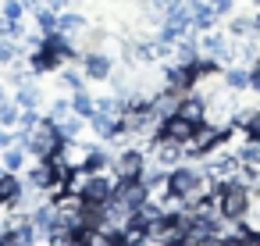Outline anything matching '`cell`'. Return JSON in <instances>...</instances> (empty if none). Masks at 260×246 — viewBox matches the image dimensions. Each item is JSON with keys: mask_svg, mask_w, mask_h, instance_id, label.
I'll list each match as a JSON object with an SVG mask.
<instances>
[{"mask_svg": "<svg viewBox=\"0 0 260 246\" xmlns=\"http://www.w3.org/2000/svg\"><path fill=\"white\" fill-rule=\"evenodd\" d=\"M25 132V153L32 157V161H43V157H54L57 153V146H61V132H57V125L43 114L32 129H22Z\"/></svg>", "mask_w": 260, "mask_h": 246, "instance_id": "6da1fadb", "label": "cell"}, {"mask_svg": "<svg viewBox=\"0 0 260 246\" xmlns=\"http://www.w3.org/2000/svg\"><path fill=\"white\" fill-rule=\"evenodd\" d=\"M18 121H22V107L15 104V100H4L0 104V129H18Z\"/></svg>", "mask_w": 260, "mask_h": 246, "instance_id": "484cf974", "label": "cell"}, {"mask_svg": "<svg viewBox=\"0 0 260 246\" xmlns=\"http://www.w3.org/2000/svg\"><path fill=\"white\" fill-rule=\"evenodd\" d=\"M0 164H4L8 171H15V175H22V171L29 168V153H25L22 146H15V143H11L4 153H0Z\"/></svg>", "mask_w": 260, "mask_h": 246, "instance_id": "ffe728a7", "label": "cell"}, {"mask_svg": "<svg viewBox=\"0 0 260 246\" xmlns=\"http://www.w3.org/2000/svg\"><path fill=\"white\" fill-rule=\"evenodd\" d=\"M171 61H175V65H185V68H192V65L200 61V43H196V36H185V40H175V50H171Z\"/></svg>", "mask_w": 260, "mask_h": 246, "instance_id": "2e32d148", "label": "cell"}, {"mask_svg": "<svg viewBox=\"0 0 260 246\" xmlns=\"http://www.w3.org/2000/svg\"><path fill=\"white\" fill-rule=\"evenodd\" d=\"M82 242H86V246H125V242H121V232H118V228H111V225L82 228Z\"/></svg>", "mask_w": 260, "mask_h": 246, "instance_id": "4fadbf2b", "label": "cell"}, {"mask_svg": "<svg viewBox=\"0 0 260 246\" xmlns=\"http://www.w3.org/2000/svg\"><path fill=\"white\" fill-rule=\"evenodd\" d=\"M224 33H228L232 40H256V36H260V18H256V15H232Z\"/></svg>", "mask_w": 260, "mask_h": 246, "instance_id": "8fae6325", "label": "cell"}, {"mask_svg": "<svg viewBox=\"0 0 260 246\" xmlns=\"http://www.w3.org/2000/svg\"><path fill=\"white\" fill-rule=\"evenodd\" d=\"M189 15H192V29H196V33H207V29L217 25V15H214V8H210V0H192V4H189Z\"/></svg>", "mask_w": 260, "mask_h": 246, "instance_id": "5bb4252c", "label": "cell"}, {"mask_svg": "<svg viewBox=\"0 0 260 246\" xmlns=\"http://www.w3.org/2000/svg\"><path fill=\"white\" fill-rule=\"evenodd\" d=\"M57 82H61L64 89H72V93H75V89H82V86H86L82 57H79V61H68V65H61V68H57Z\"/></svg>", "mask_w": 260, "mask_h": 246, "instance_id": "9a60e30c", "label": "cell"}, {"mask_svg": "<svg viewBox=\"0 0 260 246\" xmlns=\"http://www.w3.org/2000/svg\"><path fill=\"white\" fill-rule=\"evenodd\" d=\"M82 72H86V82H107L111 72H114V57L107 50H86L82 54Z\"/></svg>", "mask_w": 260, "mask_h": 246, "instance_id": "5b68a950", "label": "cell"}, {"mask_svg": "<svg viewBox=\"0 0 260 246\" xmlns=\"http://www.w3.org/2000/svg\"><path fill=\"white\" fill-rule=\"evenodd\" d=\"M210 8H214V15H217V18H232L235 0H210Z\"/></svg>", "mask_w": 260, "mask_h": 246, "instance_id": "1f68e13d", "label": "cell"}, {"mask_svg": "<svg viewBox=\"0 0 260 246\" xmlns=\"http://www.w3.org/2000/svg\"><path fill=\"white\" fill-rule=\"evenodd\" d=\"M175 114L185 118L189 125H203V121H207V100L196 97V93H185V97L178 100V111H175Z\"/></svg>", "mask_w": 260, "mask_h": 246, "instance_id": "9c48e42d", "label": "cell"}, {"mask_svg": "<svg viewBox=\"0 0 260 246\" xmlns=\"http://www.w3.org/2000/svg\"><path fill=\"white\" fill-rule=\"evenodd\" d=\"M224 86H228L232 93H249V68H246V65L224 68Z\"/></svg>", "mask_w": 260, "mask_h": 246, "instance_id": "d6986e66", "label": "cell"}, {"mask_svg": "<svg viewBox=\"0 0 260 246\" xmlns=\"http://www.w3.org/2000/svg\"><path fill=\"white\" fill-rule=\"evenodd\" d=\"M249 93H260V54H256V61L249 65Z\"/></svg>", "mask_w": 260, "mask_h": 246, "instance_id": "d6a6232c", "label": "cell"}, {"mask_svg": "<svg viewBox=\"0 0 260 246\" xmlns=\"http://www.w3.org/2000/svg\"><path fill=\"white\" fill-rule=\"evenodd\" d=\"M4 246H11V242H4Z\"/></svg>", "mask_w": 260, "mask_h": 246, "instance_id": "b9f144b4", "label": "cell"}, {"mask_svg": "<svg viewBox=\"0 0 260 246\" xmlns=\"http://www.w3.org/2000/svg\"><path fill=\"white\" fill-rule=\"evenodd\" d=\"M178 100H182V97H178L175 89H168V86H164V89H157V93L150 97V104H146V107H150V111H153L160 121H168V118H175V111H178Z\"/></svg>", "mask_w": 260, "mask_h": 246, "instance_id": "ba28073f", "label": "cell"}, {"mask_svg": "<svg viewBox=\"0 0 260 246\" xmlns=\"http://www.w3.org/2000/svg\"><path fill=\"white\" fill-rule=\"evenodd\" d=\"M54 125H57V132H61V139H79V136H82V132L89 129V125H86V118H82V114H75V111H72L68 118H61V121H54Z\"/></svg>", "mask_w": 260, "mask_h": 246, "instance_id": "44dd1931", "label": "cell"}, {"mask_svg": "<svg viewBox=\"0 0 260 246\" xmlns=\"http://www.w3.org/2000/svg\"><path fill=\"white\" fill-rule=\"evenodd\" d=\"M43 8H50V11H57V15H61V11H68V8H72V0H43Z\"/></svg>", "mask_w": 260, "mask_h": 246, "instance_id": "836d02e7", "label": "cell"}, {"mask_svg": "<svg viewBox=\"0 0 260 246\" xmlns=\"http://www.w3.org/2000/svg\"><path fill=\"white\" fill-rule=\"evenodd\" d=\"M86 29H89V22H86L82 15H75V11H61V15H57V33H61L64 40H72L75 47H79V40H82Z\"/></svg>", "mask_w": 260, "mask_h": 246, "instance_id": "7c38bea8", "label": "cell"}, {"mask_svg": "<svg viewBox=\"0 0 260 246\" xmlns=\"http://www.w3.org/2000/svg\"><path fill=\"white\" fill-rule=\"evenodd\" d=\"M0 15H4L8 22H25V8H22V0H0Z\"/></svg>", "mask_w": 260, "mask_h": 246, "instance_id": "f1b7e54d", "label": "cell"}, {"mask_svg": "<svg viewBox=\"0 0 260 246\" xmlns=\"http://www.w3.org/2000/svg\"><path fill=\"white\" fill-rule=\"evenodd\" d=\"M72 4H82V0H72Z\"/></svg>", "mask_w": 260, "mask_h": 246, "instance_id": "74e56055", "label": "cell"}, {"mask_svg": "<svg viewBox=\"0 0 260 246\" xmlns=\"http://www.w3.org/2000/svg\"><path fill=\"white\" fill-rule=\"evenodd\" d=\"M160 136H171V139H178V143H189L192 136H196V125H189L185 118H168L164 125H160Z\"/></svg>", "mask_w": 260, "mask_h": 246, "instance_id": "ac0fdd59", "label": "cell"}, {"mask_svg": "<svg viewBox=\"0 0 260 246\" xmlns=\"http://www.w3.org/2000/svg\"><path fill=\"white\" fill-rule=\"evenodd\" d=\"M253 4H260V0H253Z\"/></svg>", "mask_w": 260, "mask_h": 246, "instance_id": "ab89813d", "label": "cell"}, {"mask_svg": "<svg viewBox=\"0 0 260 246\" xmlns=\"http://www.w3.org/2000/svg\"><path fill=\"white\" fill-rule=\"evenodd\" d=\"M217 200H221V214L242 221L249 203H253V193L246 186H239V182H228V186H217Z\"/></svg>", "mask_w": 260, "mask_h": 246, "instance_id": "7a4b0ae2", "label": "cell"}, {"mask_svg": "<svg viewBox=\"0 0 260 246\" xmlns=\"http://www.w3.org/2000/svg\"><path fill=\"white\" fill-rule=\"evenodd\" d=\"M104 47H107V29H104V25L86 29L82 40H79V50H82V54H86V50H104Z\"/></svg>", "mask_w": 260, "mask_h": 246, "instance_id": "cb8c5ba5", "label": "cell"}, {"mask_svg": "<svg viewBox=\"0 0 260 246\" xmlns=\"http://www.w3.org/2000/svg\"><path fill=\"white\" fill-rule=\"evenodd\" d=\"M54 203H57V218H61V225H64V228L82 232L86 196H79V193H61V196H54Z\"/></svg>", "mask_w": 260, "mask_h": 246, "instance_id": "277c9868", "label": "cell"}, {"mask_svg": "<svg viewBox=\"0 0 260 246\" xmlns=\"http://www.w3.org/2000/svg\"><path fill=\"white\" fill-rule=\"evenodd\" d=\"M68 171H75V168H86V161H89V146L82 143V139H61V146H57V153H54Z\"/></svg>", "mask_w": 260, "mask_h": 246, "instance_id": "52a82bcc", "label": "cell"}, {"mask_svg": "<svg viewBox=\"0 0 260 246\" xmlns=\"http://www.w3.org/2000/svg\"><path fill=\"white\" fill-rule=\"evenodd\" d=\"M72 111H75V114H82V118H89V114L96 111V97H93L86 86H82V89H75V93H72Z\"/></svg>", "mask_w": 260, "mask_h": 246, "instance_id": "d4e9b609", "label": "cell"}, {"mask_svg": "<svg viewBox=\"0 0 260 246\" xmlns=\"http://www.w3.org/2000/svg\"><path fill=\"white\" fill-rule=\"evenodd\" d=\"M11 139H15V132H11V129H0V153L11 146Z\"/></svg>", "mask_w": 260, "mask_h": 246, "instance_id": "e575fe53", "label": "cell"}, {"mask_svg": "<svg viewBox=\"0 0 260 246\" xmlns=\"http://www.w3.org/2000/svg\"><path fill=\"white\" fill-rule=\"evenodd\" d=\"M68 114H72V100H64V97H57V100L50 104V111H47L50 121H61V118H68Z\"/></svg>", "mask_w": 260, "mask_h": 246, "instance_id": "f546056e", "label": "cell"}, {"mask_svg": "<svg viewBox=\"0 0 260 246\" xmlns=\"http://www.w3.org/2000/svg\"><path fill=\"white\" fill-rule=\"evenodd\" d=\"M22 8H25V11H29V15H36V11H40V8H43V0H22Z\"/></svg>", "mask_w": 260, "mask_h": 246, "instance_id": "d590c367", "label": "cell"}, {"mask_svg": "<svg viewBox=\"0 0 260 246\" xmlns=\"http://www.w3.org/2000/svg\"><path fill=\"white\" fill-rule=\"evenodd\" d=\"M22 54L29 57V47H25V43H15V40H4V36H0V68L15 65Z\"/></svg>", "mask_w": 260, "mask_h": 246, "instance_id": "603a6c76", "label": "cell"}, {"mask_svg": "<svg viewBox=\"0 0 260 246\" xmlns=\"http://www.w3.org/2000/svg\"><path fill=\"white\" fill-rule=\"evenodd\" d=\"M114 186H118V178L111 175V171H89V182H86V203H107L111 200V193H114Z\"/></svg>", "mask_w": 260, "mask_h": 246, "instance_id": "8992f818", "label": "cell"}, {"mask_svg": "<svg viewBox=\"0 0 260 246\" xmlns=\"http://www.w3.org/2000/svg\"><path fill=\"white\" fill-rule=\"evenodd\" d=\"M111 161H114V153L107 150V143H96V146H89L86 171H111Z\"/></svg>", "mask_w": 260, "mask_h": 246, "instance_id": "7402d4cb", "label": "cell"}, {"mask_svg": "<svg viewBox=\"0 0 260 246\" xmlns=\"http://www.w3.org/2000/svg\"><path fill=\"white\" fill-rule=\"evenodd\" d=\"M121 4H128V0H121Z\"/></svg>", "mask_w": 260, "mask_h": 246, "instance_id": "f35d334b", "label": "cell"}, {"mask_svg": "<svg viewBox=\"0 0 260 246\" xmlns=\"http://www.w3.org/2000/svg\"><path fill=\"white\" fill-rule=\"evenodd\" d=\"M36 29L43 33V36H50V33H57V11H50V8H40L36 15Z\"/></svg>", "mask_w": 260, "mask_h": 246, "instance_id": "83f0119b", "label": "cell"}, {"mask_svg": "<svg viewBox=\"0 0 260 246\" xmlns=\"http://www.w3.org/2000/svg\"><path fill=\"white\" fill-rule=\"evenodd\" d=\"M40 118H43V111H40V107H25V111H22V121H18V129H32Z\"/></svg>", "mask_w": 260, "mask_h": 246, "instance_id": "4dcf8cb0", "label": "cell"}, {"mask_svg": "<svg viewBox=\"0 0 260 246\" xmlns=\"http://www.w3.org/2000/svg\"><path fill=\"white\" fill-rule=\"evenodd\" d=\"M178 246H185V242H178Z\"/></svg>", "mask_w": 260, "mask_h": 246, "instance_id": "60d3db41", "label": "cell"}, {"mask_svg": "<svg viewBox=\"0 0 260 246\" xmlns=\"http://www.w3.org/2000/svg\"><path fill=\"white\" fill-rule=\"evenodd\" d=\"M256 18H260V15H256Z\"/></svg>", "mask_w": 260, "mask_h": 246, "instance_id": "7bdbcfd3", "label": "cell"}, {"mask_svg": "<svg viewBox=\"0 0 260 246\" xmlns=\"http://www.w3.org/2000/svg\"><path fill=\"white\" fill-rule=\"evenodd\" d=\"M8 100V93H4V82H0V104H4Z\"/></svg>", "mask_w": 260, "mask_h": 246, "instance_id": "8d00e7d4", "label": "cell"}, {"mask_svg": "<svg viewBox=\"0 0 260 246\" xmlns=\"http://www.w3.org/2000/svg\"><path fill=\"white\" fill-rule=\"evenodd\" d=\"M22 111L25 107H40L43 104V93H40V86H36V79H29V82H22V86H15V97H11Z\"/></svg>", "mask_w": 260, "mask_h": 246, "instance_id": "e0dca14e", "label": "cell"}, {"mask_svg": "<svg viewBox=\"0 0 260 246\" xmlns=\"http://www.w3.org/2000/svg\"><path fill=\"white\" fill-rule=\"evenodd\" d=\"M143 168H146V153L139 146H128V150L114 153V161H111V175L118 182H139Z\"/></svg>", "mask_w": 260, "mask_h": 246, "instance_id": "3957f363", "label": "cell"}, {"mask_svg": "<svg viewBox=\"0 0 260 246\" xmlns=\"http://www.w3.org/2000/svg\"><path fill=\"white\" fill-rule=\"evenodd\" d=\"M86 125L93 129V136H96L100 143H111L114 136H121V125H118V118H111V114H104V111H93V114L86 118Z\"/></svg>", "mask_w": 260, "mask_h": 246, "instance_id": "30bf717a", "label": "cell"}, {"mask_svg": "<svg viewBox=\"0 0 260 246\" xmlns=\"http://www.w3.org/2000/svg\"><path fill=\"white\" fill-rule=\"evenodd\" d=\"M18 189H22V175H15V171L0 175V200H4V203H11L18 196Z\"/></svg>", "mask_w": 260, "mask_h": 246, "instance_id": "4316f807", "label": "cell"}]
</instances>
